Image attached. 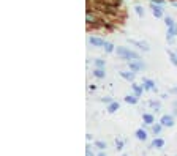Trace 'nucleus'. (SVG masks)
Segmentation results:
<instances>
[{
    "instance_id": "obj_29",
    "label": "nucleus",
    "mask_w": 177,
    "mask_h": 156,
    "mask_svg": "<svg viewBox=\"0 0 177 156\" xmlns=\"http://www.w3.org/2000/svg\"><path fill=\"white\" fill-rule=\"evenodd\" d=\"M98 156H106V154H105V153H100V154H98Z\"/></svg>"
},
{
    "instance_id": "obj_6",
    "label": "nucleus",
    "mask_w": 177,
    "mask_h": 156,
    "mask_svg": "<svg viewBox=\"0 0 177 156\" xmlns=\"http://www.w3.org/2000/svg\"><path fill=\"white\" fill-rule=\"evenodd\" d=\"M152 10H154V16H155V17H161L163 11H161V8H160L158 5H152Z\"/></svg>"
},
{
    "instance_id": "obj_10",
    "label": "nucleus",
    "mask_w": 177,
    "mask_h": 156,
    "mask_svg": "<svg viewBox=\"0 0 177 156\" xmlns=\"http://www.w3.org/2000/svg\"><path fill=\"white\" fill-rule=\"evenodd\" d=\"M144 87H145L147 90H155V84L152 82V81H149V79L144 81Z\"/></svg>"
},
{
    "instance_id": "obj_22",
    "label": "nucleus",
    "mask_w": 177,
    "mask_h": 156,
    "mask_svg": "<svg viewBox=\"0 0 177 156\" xmlns=\"http://www.w3.org/2000/svg\"><path fill=\"white\" fill-rule=\"evenodd\" d=\"M160 131H161V125H157V126H154V133H155V134H158Z\"/></svg>"
},
{
    "instance_id": "obj_26",
    "label": "nucleus",
    "mask_w": 177,
    "mask_h": 156,
    "mask_svg": "<svg viewBox=\"0 0 177 156\" xmlns=\"http://www.w3.org/2000/svg\"><path fill=\"white\" fill-rule=\"evenodd\" d=\"M86 156H93L92 151H90V147H87V150H86Z\"/></svg>"
},
{
    "instance_id": "obj_19",
    "label": "nucleus",
    "mask_w": 177,
    "mask_h": 156,
    "mask_svg": "<svg viewBox=\"0 0 177 156\" xmlns=\"http://www.w3.org/2000/svg\"><path fill=\"white\" fill-rule=\"evenodd\" d=\"M105 49H106V52H112V50H114V46H112L111 43H106V44H105Z\"/></svg>"
},
{
    "instance_id": "obj_30",
    "label": "nucleus",
    "mask_w": 177,
    "mask_h": 156,
    "mask_svg": "<svg viewBox=\"0 0 177 156\" xmlns=\"http://www.w3.org/2000/svg\"><path fill=\"white\" fill-rule=\"evenodd\" d=\"M174 5H175V7H177V2H174Z\"/></svg>"
},
{
    "instance_id": "obj_18",
    "label": "nucleus",
    "mask_w": 177,
    "mask_h": 156,
    "mask_svg": "<svg viewBox=\"0 0 177 156\" xmlns=\"http://www.w3.org/2000/svg\"><path fill=\"white\" fill-rule=\"evenodd\" d=\"M133 88H135V92H136V96H139V95L142 93V88H141L139 85H136V84H133Z\"/></svg>"
},
{
    "instance_id": "obj_23",
    "label": "nucleus",
    "mask_w": 177,
    "mask_h": 156,
    "mask_svg": "<svg viewBox=\"0 0 177 156\" xmlns=\"http://www.w3.org/2000/svg\"><path fill=\"white\" fill-rule=\"evenodd\" d=\"M171 63H172V65H177V55L171 54Z\"/></svg>"
},
{
    "instance_id": "obj_8",
    "label": "nucleus",
    "mask_w": 177,
    "mask_h": 156,
    "mask_svg": "<svg viewBox=\"0 0 177 156\" xmlns=\"http://www.w3.org/2000/svg\"><path fill=\"white\" fill-rule=\"evenodd\" d=\"M136 137H138L139 140H145V139H147V134H145L144 129H138V131H136Z\"/></svg>"
},
{
    "instance_id": "obj_17",
    "label": "nucleus",
    "mask_w": 177,
    "mask_h": 156,
    "mask_svg": "<svg viewBox=\"0 0 177 156\" xmlns=\"http://www.w3.org/2000/svg\"><path fill=\"white\" fill-rule=\"evenodd\" d=\"M165 24L168 25L169 29H171V27H174V21H172V17H166V19H165Z\"/></svg>"
},
{
    "instance_id": "obj_3",
    "label": "nucleus",
    "mask_w": 177,
    "mask_h": 156,
    "mask_svg": "<svg viewBox=\"0 0 177 156\" xmlns=\"http://www.w3.org/2000/svg\"><path fill=\"white\" fill-rule=\"evenodd\" d=\"M89 41H90V44H93V46H105V44H106L105 40H101V38H95V36H92Z\"/></svg>"
},
{
    "instance_id": "obj_15",
    "label": "nucleus",
    "mask_w": 177,
    "mask_h": 156,
    "mask_svg": "<svg viewBox=\"0 0 177 156\" xmlns=\"http://www.w3.org/2000/svg\"><path fill=\"white\" fill-rule=\"evenodd\" d=\"M93 74H95L96 77H100V79H101V77H105V69H98V68H96V69L93 71Z\"/></svg>"
},
{
    "instance_id": "obj_2",
    "label": "nucleus",
    "mask_w": 177,
    "mask_h": 156,
    "mask_svg": "<svg viewBox=\"0 0 177 156\" xmlns=\"http://www.w3.org/2000/svg\"><path fill=\"white\" fill-rule=\"evenodd\" d=\"M160 125H161V126L171 128V126H174V118H172L171 115H163L161 120H160Z\"/></svg>"
},
{
    "instance_id": "obj_16",
    "label": "nucleus",
    "mask_w": 177,
    "mask_h": 156,
    "mask_svg": "<svg viewBox=\"0 0 177 156\" xmlns=\"http://www.w3.org/2000/svg\"><path fill=\"white\" fill-rule=\"evenodd\" d=\"M142 118H144V121H145L147 125H150V123H154V117H152V115H149V114H145V115H144Z\"/></svg>"
},
{
    "instance_id": "obj_27",
    "label": "nucleus",
    "mask_w": 177,
    "mask_h": 156,
    "mask_svg": "<svg viewBox=\"0 0 177 156\" xmlns=\"http://www.w3.org/2000/svg\"><path fill=\"white\" fill-rule=\"evenodd\" d=\"M122 145H123V142H122V140H119V142H117V147H119V148H122Z\"/></svg>"
},
{
    "instance_id": "obj_28",
    "label": "nucleus",
    "mask_w": 177,
    "mask_h": 156,
    "mask_svg": "<svg viewBox=\"0 0 177 156\" xmlns=\"http://www.w3.org/2000/svg\"><path fill=\"white\" fill-rule=\"evenodd\" d=\"M171 92H172V93H177V87H175V88H171Z\"/></svg>"
},
{
    "instance_id": "obj_21",
    "label": "nucleus",
    "mask_w": 177,
    "mask_h": 156,
    "mask_svg": "<svg viewBox=\"0 0 177 156\" xmlns=\"http://www.w3.org/2000/svg\"><path fill=\"white\" fill-rule=\"evenodd\" d=\"M135 10H136V14H138V16H144V10H142L141 7H136Z\"/></svg>"
},
{
    "instance_id": "obj_12",
    "label": "nucleus",
    "mask_w": 177,
    "mask_h": 156,
    "mask_svg": "<svg viewBox=\"0 0 177 156\" xmlns=\"http://www.w3.org/2000/svg\"><path fill=\"white\" fill-rule=\"evenodd\" d=\"M165 145V140L163 139H155L154 142H152V147H157V148H161Z\"/></svg>"
},
{
    "instance_id": "obj_14",
    "label": "nucleus",
    "mask_w": 177,
    "mask_h": 156,
    "mask_svg": "<svg viewBox=\"0 0 177 156\" xmlns=\"http://www.w3.org/2000/svg\"><path fill=\"white\" fill-rule=\"evenodd\" d=\"M130 43H133V44H136V46H139L141 49H144V50H149V47H147V44H144V43H139V41H135V40H131Z\"/></svg>"
},
{
    "instance_id": "obj_24",
    "label": "nucleus",
    "mask_w": 177,
    "mask_h": 156,
    "mask_svg": "<svg viewBox=\"0 0 177 156\" xmlns=\"http://www.w3.org/2000/svg\"><path fill=\"white\" fill-rule=\"evenodd\" d=\"M86 17H87V22H93V21H95V19H93V16H92V14H87V16H86Z\"/></svg>"
},
{
    "instance_id": "obj_25",
    "label": "nucleus",
    "mask_w": 177,
    "mask_h": 156,
    "mask_svg": "<svg viewBox=\"0 0 177 156\" xmlns=\"http://www.w3.org/2000/svg\"><path fill=\"white\" fill-rule=\"evenodd\" d=\"M101 101H103V102H109V104H111V102H114V101H112L111 98H103V99H101Z\"/></svg>"
},
{
    "instance_id": "obj_13",
    "label": "nucleus",
    "mask_w": 177,
    "mask_h": 156,
    "mask_svg": "<svg viewBox=\"0 0 177 156\" xmlns=\"http://www.w3.org/2000/svg\"><path fill=\"white\" fill-rule=\"evenodd\" d=\"M95 65H96V68H98V69H103V68H105V60L96 59V60H95Z\"/></svg>"
},
{
    "instance_id": "obj_7",
    "label": "nucleus",
    "mask_w": 177,
    "mask_h": 156,
    "mask_svg": "<svg viewBox=\"0 0 177 156\" xmlns=\"http://www.w3.org/2000/svg\"><path fill=\"white\" fill-rule=\"evenodd\" d=\"M130 68H131L133 71H136V69L144 68V63H141V62H131V63H130Z\"/></svg>"
},
{
    "instance_id": "obj_11",
    "label": "nucleus",
    "mask_w": 177,
    "mask_h": 156,
    "mask_svg": "<svg viewBox=\"0 0 177 156\" xmlns=\"http://www.w3.org/2000/svg\"><path fill=\"white\" fill-rule=\"evenodd\" d=\"M125 102H128V104H136L138 102V96H125Z\"/></svg>"
},
{
    "instance_id": "obj_5",
    "label": "nucleus",
    "mask_w": 177,
    "mask_h": 156,
    "mask_svg": "<svg viewBox=\"0 0 177 156\" xmlns=\"http://www.w3.org/2000/svg\"><path fill=\"white\" fill-rule=\"evenodd\" d=\"M175 33H177V25H174V27H171V29L168 30V35H166V38L171 41V40L175 36Z\"/></svg>"
},
{
    "instance_id": "obj_1",
    "label": "nucleus",
    "mask_w": 177,
    "mask_h": 156,
    "mask_svg": "<svg viewBox=\"0 0 177 156\" xmlns=\"http://www.w3.org/2000/svg\"><path fill=\"white\" fill-rule=\"evenodd\" d=\"M116 50H117V54H119L120 57H123V59H126V60H130V59H131V60H139V55L136 54V52L126 49V47H117Z\"/></svg>"
},
{
    "instance_id": "obj_4",
    "label": "nucleus",
    "mask_w": 177,
    "mask_h": 156,
    "mask_svg": "<svg viewBox=\"0 0 177 156\" xmlns=\"http://www.w3.org/2000/svg\"><path fill=\"white\" fill-rule=\"evenodd\" d=\"M120 76L123 77V79H126V81H133L135 79V73H130V71H122Z\"/></svg>"
},
{
    "instance_id": "obj_9",
    "label": "nucleus",
    "mask_w": 177,
    "mask_h": 156,
    "mask_svg": "<svg viewBox=\"0 0 177 156\" xmlns=\"http://www.w3.org/2000/svg\"><path fill=\"white\" fill-rule=\"evenodd\" d=\"M117 109H119V102H111L109 107H108V112H109V114H114Z\"/></svg>"
},
{
    "instance_id": "obj_20",
    "label": "nucleus",
    "mask_w": 177,
    "mask_h": 156,
    "mask_svg": "<svg viewBox=\"0 0 177 156\" xmlns=\"http://www.w3.org/2000/svg\"><path fill=\"white\" fill-rule=\"evenodd\" d=\"M95 145H96L98 148H101V150H103V148H106V144H105V142H101V140H98V142H95Z\"/></svg>"
}]
</instances>
